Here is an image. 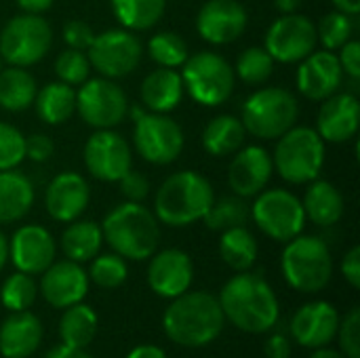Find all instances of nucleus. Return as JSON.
<instances>
[{
	"instance_id": "1",
	"label": "nucleus",
	"mask_w": 360,
	"mask_h": 358,
	"mask_svg": "<svg viewBox=\"0 0 360 358\" xmlns=\"http://www.w3.org/2000/svg\"><path fill=\"white\" fill-rule=\"evenodd\" d=\"M217 300L226 321L245 333H266L281 317V304L272 285L249 270L232 276Z\"/></svg>"
},
{
	"instance_id": "2",
	"label": "nucleus",
	"mask_w": 360,
	"mask_h": 358,
	"mask_svg": "<svg viewBox=\"0 0 360 358\" xmlns=\"http://www.w3.org/2000/svg\"><path fill=\"white\" fill-rule=\"evenodd\" d=\"M226 325L219 300L207 291H186L171 300L162 314L167 338L184 348H200L215 342Z\"/></svg>"
},
{
	"instance_id": "3",
	"label": "nucleus",
	"mask_w": 360,
	"mask_h": 358,
	"mask_svg": "<svg viewBox=\"0 0 360 358\" xmlns=\"http://www.w3.org/2000/svg\"><path fill=\"white\" fill-rule=\"evenodd\" d=\"M103 243L127 262L150 260L160 245V222L143 203H120L99 224Z\"/></svg>"
},
{
	"instance_id": "4",
	"label": "nucleus",
	"mask_w": 360,
	"mask_h": 358,
	"mask_svg": "<svg viewBox=\"0 0 360 358\" xmlns=\"http://www.w3.org/2000/svg\"><path fill=\"white\" fill-rule=\"evenodd\" d=\"M215 198L211 181L198 171L171 173L154 196V215L160 224L171 228H186L202 222Z\"/></svg>"
},
{
	"instance_id": "5",
	"label": "nucleus",
	"mask_w": 360,
	"mask_h": 358,
	"mask_svg": "<svg viewBox=\"0 0 360 358\" xmlns=\"http://www.w3.org/2000/svg\"><path fill=\"white\" fill-rule=\"evenodd\" d=\"M281 270L287 285L300 293H321L333 276V255L321 236L297 234L285 243Z\"/></svg>"
},
{
	"instance_id": "6",
	"label": "nucleus",
	"mask_w": 360,
	"mask_h": 358,
	"mask_svg": "<svg viewBox=\"0 0 360 358\" xmlns=\"http://www.w3.org/2000/svg\"><path fill=\"white\" fill-rule=\"evenodd\" d=\"M327 143L321 139L316 129L295 124L287 133L276 139V148L272 154L274 171L293 186H308L314 181L327 156Z\"/></svg>"
},
{
	"instance_id": "7",
	"label": "nucleus",
	"mask_w": 360,
	"mask_h": 358,
	"mask_svg": "<svg viewBox=\"0 0 360 358\" xmlns=\"http://www.w3.org/2000/svg\"><path fill=\"white\" fill-rule=\"evenodd\" d=\"M297 97L285 87H264L253 91L240 106V120L247 135L264 141L278 139L297 124Z\"/></svg>"
},
{
	"instance_id": "8",
	"label": "nucleus",
	"mask_w": 360,
	"mask_h": 358,
	"mask_svg": "<svg viewBox=\"0 0 360 358\" xmlns=\"http://www.w3.org/2000/svg\"><path fill=\"white\" fill-rule=\"evenodd\" d=\"M184 91L205 108H217L226 103L236 87V76L232 63L215 51L190 53L181 65Z\"/></svg>"
},
{
	"instance_id": "9",
	"label": "nucleus",
	"mask_w": 360,
	"mask_h": 358,
	"mask_svg": "<svg viewBox=\"0 0 360 358\" xmlns=\"http://www.w3.org/2000/svg\"><path fill=\"white\" fill-rule=\"evenodd\" d=\"M51 46L53 27L42 15L19 13L0 30V59L6 65H36L49 55Z\"/></svg>"
},
{
	"instance_id": "10",
	"label": "nucleus",
	"mask_w": 360,
	"mask_h": 358,
	"mask_svg": "<svg viewBox=\"0 0 360 358\" xmlns=\"http://www.w3.org/2000/svg\"><path fill=\"white\" fill-rule=\"evenodd\" d=\"M251 219L262 234L276 243H289L306 228V213L302 198L285 188H266L253 196Z\"/></svg>"
},
{
	"instance_id": "11",
	"label": "nucleus",
	"mask_w": 360,
	"mask_h": 358,
	"mask_svg": "<svg viewBox=\"0 0 360 358\" xmlns=\"http://www.w3.org/2000/svg\"><path fill=\"white\" fill-rule=\"evenodd\" d=\"M91 68L103 78H124L133 74L143 57V44L139 36L124 27L103 30L95 34L91 46L86 49Z\"/></svg>"
},
{
	"instance_id": "12",
	"label": "nucleus",
	"mask_w": 360,
	"mask_h": 358,
	"mask_svg": "<svg viewBox=\"0 0 360 358\" xmlns=\"http://www.w3.org/2000/svg\"><path fill=\"white\" fill-rule=\"evenodd\" d=\"M133 146L146 162L167 167L181 156L186 135L179 122H175L169 114L146 110L133 120Z\"/></svg>"
},
{
	"instance_id": "13",
	"label": "nucleus",
	"mask_w": 360,
	"mask_h": 358,
	"mask_svg": "<svg viewBox=\"0 0 360 358\" xmlns=\"http://www.w3.org/2000/svg\"><path fill=\"white\" fill-rule=\"evenodd\" d=\"M129 97L112 78H86L76 91V112L93 129H114L129 116Z\"/></svg>"
},
{
	"instance_id": "14",
	"label": "nucleus",
	"mask_w": 360,
	"mask_h": 358,
	"mask_svg": "<svg viewBox=\"0 0 360 358\" xmlns=\"http://www.w3.org/2000/svg\"><path fill=\"white\" fill-rule=\"evenodd\" d=\"M316 23L302 15L289 13L274 19L264 36V49L276 63H300L316 51Z\"/></svg>"
},
{
	"instance_id": "15",
	"label": "nucleus",
	"mask_w": 360,
	"mask_h": 358,
	"mask_svg": "<svg viewBox=\"0 0 360 358\" xmlns=\"http://www.w3.org/2000/svg\"><path fill=\"white\" fill-rule=\"evenodd\" d=\"M82 160L91 177L103 184H116L133 169V150L114 129H95L82 150Z\"/></svg>"
},
{
	"instance_id": "16",
	"label": "nucleus",
	"mask_w": 360,
	"mask_h": 358,
	"mask_svg": "<svg viewBox=\"0 0 360 358\" xmlns=\"http://www.w3.org/2000/svg\"><path fill=\"white\" fill-rule=\"evenodd\" d=\"M196 34L213 44V46H226L236 42L247 25H249V13L240 0H207L198 13H196Z\"/></svg>"
},
{
	"instance_id": "17",
	"label": "nucleus",
	"mask_w": 360,
	"mask_h": 358,
	"mask_svg": "<svg viewBox=\"0 0 360 358\" xmlns=\"http://www.w3.org/2000/svg\"><path fill=\"white\" fill-rule=\"evenodd\" d=\"M57 255L55 236L38 224H25L8 238V260L15 270L30 276L42 274Z\"/></svg>"
},
{
	"instance_id": "18",
	"label": "nucleus",
	"mask_w": 360,
	"mask_h": 358,
	"mask_svg": "<svg viewBox=\"0 0 360 358\" xmlns=\"http://www.w3.org/2000/svg\"><path fill=\"white\" fill-rule=\"evenodd\" d=\"M272 175H274L272 154L264 146L251 143V146H243L238 152L232 154L228 167V186L236 196L253 198L268 188Z\"/></svg>"
},
{
	"instance_id": "19",
	"label": "nucleus",
	"mask_w": 360,
	"mask_h": 358,
	"mask_svg": "<svg viewBox=\"0 0 360 358\" xmlns=\"http://www.w3.org/2000/svg\"><path fill=\"white\" fill-rule=\"evenodd\" d=\"M360 127V101L354 93L338 91L321 101L316 133L325 143H348L356 139Z\"/></svg>"
},
{
	"instance_id": "20",
	"label": "nucleus",
	"mask_w": 360,
	"mask_h": 358,
	"mask_svg": "<svg viewBox=\"0 0 360 358\" xmlns=\"http://www.w3.org/2000/svg\"><path fill=\"white\" fill-rule=\"evenodd\" d=\"M344 72L340 59L333 51H312L306 59L300 61L295 72L297 91L310 101H325L344 84Z\"/></svg>"
},
{
	"instance_id": "21",
	"label": "nucleus",
	"mask_w": 360,
	"mask_h": 358,
	"mask_svg": "<svg viewBox=\"0 0 360 358\" xmlns=\"http://www.w3.org/2000/svg\"><path fill=\"white\" fill-rule=\"evenodd\" d=\"M192 281H194V264L186 251L162 249L150 257L148 285L158 298L173 300L190 291Z\"/></svg>"
},
{
	"instance_id": "22",
	"label": "nucleus",
	"mask_w": 360,
	"mask_h": 358,
	"mask_svg": "<svg viewBox=\"0 0 360 358\" xmlns=\"http://www.w3.org/2000/svg\"><path fill=\"white\" fill-rule=\"evenodd\" d=\"M91 203V186L76 171L55 175L44 190V209L49 217L61 224L78 219Z\"/></svg>"
},
{
	"instance_id": "23",
	"label": "nucleus",
	"mask_w": 360,
	"mask_h": 358,
	"mask_svg": "<svg viewBox=\"0 0 360 358\" xmlns=\"http://www.w3.org/2000/svg\"><path fill=\"white\" fill-rule=\"evenodd\" d=\"M89 274L86 270L72 262H53L40 279V293L44 302L53 308L65 310L74 304H80L89 293Z\"/></svg>"
},
{
	"instance_id": "24",
	"label": "nucleus",
	"mask_w": 360,
	"mask_h": 358,
	"mask_svg": "<svg viewBox=\"0 0 360 358\" xmlns=\"http://www.w3.org/2000/svg\"><path fill=\"white\" fill-rule=\"evenodd\" d=\"M340 321L342 317L333 304L323 302V300L308 302L293 314L291 333L300 346L316 350V348L329 346L335 340Z\"/></svg>"
},
{
	"instance_id": "25",
	"label": "nucleus",
	"mask_w": 360,
	"mask_h": 358,
	"mask_svg": "<svg viewBox=\"0 0 360 358\" xmlns=\"http://www.w3.org/2000/svg\"><path fill=\"white\" fill-rule=\"evenodd\" d=\"M42 323L36 314L13 312L0 325V354L4 358H30L42 344Z\"/></svg>"
},
{
	"instance_id": "26",
	"label": "nucleus",
	"mask_w": 360,
	"mask_h": 358,
	"mask_svg": "<svg viewBox=\"0 0 360 358\" xmlns=\"http://www.w3.org/2000/svg\"><path fill=\"white\" fill-rule=\"evenodd\" d=\"M184 95L186 91H184L181 74L171 68L152 70L141 80V89H139L141 106L148 112H156V114H169L175 108H179Z\"/></svg>"
},
{
	"instance_id": "27",
	"label": "nucleus",
	"mask_w": 360,
	"mask_h": 358,
	"mask_svg": "<svg viewBox=\"0 0 360 358\" xmlns=\"http://www.w3.org/2000/svg\"><path fill=\"white\" fill-rule=\"evenodd\" d=\"M302 205H304L306 219H310L312 224H316L321 228L335 226L344 217V211H346L344 196H342L340 188L327 179H319V177L308 184Z\"/></svg>"
},
{
	"instance_id": "28",
	"label": "nucleus",
	"mask_w": 360,
	"mask_h": 358,
	"mask_svg": "<svg viewBox=\"0 0 360 358\" xmlns=\"http://www.w3.org/2000/svg\"><path fill=\"white\" fill-rule=\"evenodd\" d=\"M36 190L27 175L17 169L0 171V224L21 222L34 207Z\"/></svg>"
},
{
	"instance_id": "29",
	"label": "nucleus",
	"mask_w": 360,
	"mask_h": 358,
	"mask_svg": "<svg viewBox=\"0 0 360 358\" xmlns=\"http://www.w3.org/2000/svg\"><path fill=\"white\" fill-rule=\"evenodd\" d=\"M245 139H247L245 124L240 116L234 114H217L205 124L200 133L202 150L213 158L232 156L245 146Z\"/></svg>"
},
{
	"instance_id": "30",
	"label": "nucleus",
	"mask_w": 360,
	"mask_h": 358,
	"mask_svg": "<svg viewBox=\"0 0 360 358\" xmlns=\"http://www.w3.org/2000/svg\"><path fill=\"white\" fill-rule=\"evenodd\" d=\"M34 108L44 124L51 127L65 124L76 112V89L61 80L46 82L44 87L38 89Z\"/></svg>"
},
{
	"instance_id": "31",
	"label": "nucleus",
	"mask_w": 360,
	"mask_h": 358,
	"mask_svg": "<svg viewBox=\"0 0 360 358\" xmlns=\"http://www.w3.org/2000/svg\"><path fill=\"white\" fill-rule=\"evenodd\" d=\"M59 247L65 255V260H72L76 264L91 262L103 247V232L97 222L91 219H74L68 224L59 238Z\"/></svg>"
},
{
	"instance_id": "32",
	"label": "nucleus",
	"mask_w": 360,
	"mask_h": 358,
	"mask_svg": "<svg viewBox=\"0 0 360 358\" xmlns=\"http://www.w3.org/2000/svg\"><path fill=\"white\" fill-rule=\"evenodd\" d=\"M38 93L36 78L17 65H6L0 70V108L6 112H25L34 106Z\"/></svg>"
},
{
	"instance_id": "33",
	"label": "nucleus",
	"mask_w": 360,
	"mask_h": 358,
	"mask_svg": "<svg viewBox=\"0 0 360 358\" xmlns=\"http://www.w3.org/2000/svg\"><path fill=\"white\" fill-rule=\"evenodd\" d=\"M217 249H219L221 262L236 272L251 270L257 262V255H259L257 238L247 226H236V228L224 230L219 236Z\"/></svg>"
},
{
	"instance_id": "34",
	"label": "nucleus",
	"mask_w": 360,
	"mask_h": 358,
	"mask_svg": "<svg viewBox=\"0 0 360 358\" xmlns=\"http://www.w3.org/2000/svg\"><path fill=\"white\" fill-rule=\"evenodd\" d=\"M110 8L120 27L131 32H146L162 19L167 0H110Z\"/></svg>"
},
{
	"instance_id": "35",
	"label": "nucleus",
	"mask_w": 360,
	"mask_h": 358,
	"mask_svg": "<svg viewBox=\"0 0 360 358\" xmlns=\"http://www.w3.org/2000/svg\"><path fill=\"white\" fill-rule=\"evenodd\" d=\"M97 314L91 306L86 304H74L63 310L61 321H59V335L61 344L72 346V348H86L97 335Z\"/></svg>"
},
{
	"instance_id": "36",
	"label": "nucleus",
	"mask_w": 360,
	"mask_h": 358,
	"mask_svg": "<svg viewBox=\"0 0 360 358\" xmlns=\"http://www.w3.org/2000/svg\"><path fill=\"white\" fill-rule=\"evenodd\" d=\"M249 219H251V207L247 198L236 196V194L213 198L209 211L202 217L205 226L213 232H224L236 226H247Z\"/></svg>"
},
{
	"instance_id": "37",
	"label": "nucleus",
	"mask_w": 360,
	"mask_h": 358,
	"mask_svg": "<svg viewBox=\"0 0 360 358\" xmlns=\"http://www.w3.org/2000/svg\"><path fill=\"white\" fill-rule=\"evenodd\" d=\"M146 51L158 68H171V70L181 68L186 59L190 57V49L184 36L177 32H169V30L156 32L148 40Z\"/></svg>"
},
{
	"instance_id": "38",
	"label": "nucleus",
	"mask_w": 360,
	"mask_h": 358,
	"mask_svg": "<svg viewBox=\"0 0 360 358\" xmlns=\"http://www.w3.org/2000/svg\"><path fill=\"white\" fill-rule=\"evenodd\" d=\"M274 65L276 61L270 57V53L264 46H247L236 57V63L232 68L236 80L249 87H259L274 74Z\"/></svg>"
},
{
	"instance_id": "39",
	"label": "nucleus",
	"mask_w": 360,
	"mask_h": 358,
	"mask_svg": "<svg viewBox=\"0 0 360 358\" xmlns=\"http://www.w3.org/2000/svg\"><path fill=\"white\" fill-rule=\"evenodd\" d=\"M89 281L101 289H118L129 279V266L127 260L118 253H97L91 260L89 268Z\"/></svg>"
},
{
	"instance_id": "40",
	"label": "nucleus",
	"mask_w": 360,
	"mask_h": 358,
	"mask_svg": "<svg viewBox=\"0 0 360 358\" xmlns=\"http://www.w3.org/2000/svg\"><path fill=\"white\" fill-rule=\"evenodd\" d=\"M38 298L36 281L25 272H13L0 289V302L8 312H23L30 310Z\"/></svg>"
},
{
	"instance_id": "41",
	"label": "nucleus",
	"mask_w": 360,
	"mask_h": 358,
	"mask_svg": "<svg viewBox=\"0 0 360 358\" xmlns=\"http://www.w3.org/2000/svg\"><path fill=\"white\" fill-rule=\"evenodd\" d=\"M352 36H354V17L342 11H331L323 15L316 25V38L325 51L338 53Z\"/></svg>"
},
{
	"instance_id": "42",
	"label": "nucleus",
	"mask_w": 360,
	"mask_h": 358,
	"mask_svg": "<svg viewBox=\"0 0 360 358\" xmlns=\"http://www.w3.org/2000/svg\"><path fill=\"white\" fill-rule=\"evenodd\" d=\"M53 68H55L57 80H61L70 87H80L86 78H91V63L86 57V51L63 49L57 55Z\"/></svg>"
},
{
	"instance_id": "43",
	"label": "nucleus",
	"mask_w": 360,
	"mask_h": 358,
	"mask_svg": "<svg viewBox=\"0 0 360 358\" xmlns=\"http://www.w3.org/2000/svg\"><path fill=\"white\" fill-rule=\"evenodd\" d=\"M25 160V135L0 120V171L17 169Z\"/></svg>"
},
{
	"instance_id": "44",
	"label": "nucleus",
	"mask_w": 360,
	"mask_h": 358,
	"mask_svg": "<svg viewBox=\"0 0 360 358\" xmlns=\"http://www.w3.org/2000/svg\"><path fill=\"white\" fill-rule=\"evenodd\" d=\"M342 352L348 358H360V308H352L344 321H340L338 335Z\"/></svg>"
},
{
	"instance_id": "45",
	"label": "nucleus",
	"mask_w": 360,
	"mask_h": 358,
	"mask_svg": "<svg viewBox=\"0 0 360 358\" xmlns=\"http://www.w3.org/2000/svg\"><path fill=\"white\" fill-rule=\"evenodd\" d=\"M116 184H118L120 196L129 203H143L150 196V188H152L148 177L139 171H133V169L127 175H122Z\"/></svg>"
},
{
	"instance_id": "46",
	"label": "nucleus",
	"mask_w": 360,
	"mask_h": 358,
	"mask_svg": "<svg viewBox=\"0 0 360 358\" xmlns=\"http://www.w3.org/2000/svg\"><path fill=\"white\" fill-rule=\"evenodd\" d=\"M63 42L68 44V49H76V51H86L95 38V32L93 27L82 21V19H70L65 25H63Z\"/></svg>"
},
{
	"instance_id": "47",
	"label": "nucleus",
	"mask_w": 360,
	"mask_h": 358,
	"mask_svg": "<svg viewBox=\"0 0 360 358\" xmlns=\"http://www.w3.org/2000/svg\"><path fill=\"white\" fill-rule=\"evenodd\" d=\"M55 152V141L46 133H32L25 137V158L32 162H46Z\"/></svg>"
},
{
	"instance_id": "48",
	"label": "nucleus",
	"mask_w": 360,
	"mask_h": 358,
	"mask_svg": "<svg viewBox=\"0 0 360 358\" xmlns=\"http://www.w3.org/2000/svg\"><path fill=\"white\" fill-rule=\"evenodd\" d=\"M342 72L346 78H360V42L350 38L338 53Z\"/></svg>"
},
{
	"instance_id": "49",
	"label": "nucleus",
	"mask_w": 360,
	"mask_h": 358,
	"mask_svg": "<svg viewBox=\"0 0 360 358\" xmlns=\"http://www.w3.org/2000/svg\"><path fill=\"white\" fill-rule=\"evenodd\" d=\"M342 274L352 289H360V247H352L342 260Z\"/></svg>"
},
{
	"instance_id": "50",
	"label": "nucleus",
	"mask_w": 360,
	"mask_h": 358,
	"mask_svg": "<svg viewBox=\"0 0 360 358\" xmlns=\"http://www.w3.org/2000/svg\"><path fill=\"white\" fill-rule=\"evenodd\" d=\"M266 358H291V342L281 333L270 335L266 342Z\"/></svg>"
},
{
	"instance_id": "51",
	"label": "nucleus",
	"mask_w": 360,
	"mask_h": 358,
	"mask_svg": "<svg viewBox=\"0 0 360 358\" xmlns=\"http://www.w3.org/2000/svg\"><path fill=\"white\" fill-rule=\"evenodd\" d=\"M44 358H95L91 357L84 348H72V346H65V344H59L55 348H51Z\"/></svg>"
},
{
	"instance_id": "52",
	"label": "nucleus",
	"mask_w": 360,
	"mask_h": 358,
	"mask_svg": "<svg viewBox=\"0 0 360 358\" xmlns=\"http://www.w3.org/2000/svg\"><path fill=\"white\" fill-rule=\"evenodd\" d=\"M55 0H15V4L19 6L21 13H30V15H42L53 6Z\"/></svg>"
},
{
	"instance_id": "53",
	"label": "nucleus",
	"mask_w": 360,
	"mask_h": 358,
	"mask_svg": "<svg viewBox=\"0 0 360 358\" xmlns=\"http://www.w3.org/2000/svg\"><path fill=\"white\" fill-rule=\"evenodd\" d=\"M127 358H169L167 357V352L162 350V348H158V346H154V344H141V346H135Z\"/></svg>"
},
{
	"instance_id": "54",
	"label": "nucleus",
	"mask_w": 360,
	"mask_h": 358,
	"mask_svg": "<svg viewBox=\"0 0 360 358\" xmlns=\"http://www.w3.org/2000/svg\"><path fill=\"white\" fill-rule=\"evenodd\" d=\"M335 11H342L350 17H356L360 13V0H331Z\"/></svg>"
},
{
	"instance_id": "55",
	"label": "nucleus",
	"mask_w": 360,
	"mask_h": 358,
	"mask_svg": "<svg viewBox=\"0 0 360 358\" xmlns=\"http://www.w3.org/2000/svg\"><path fill=\"white\" fill-rule=\"evenodd\" d=\"M304 0H274V8L281 15H289V13H297L302 8Z\"/></svg>"
},
{
	"instance_id": "56",
	"label": "nucleus",
	"mask_w": 360,
	"mask_h": 358,
	"mask_svg": "<svg viewBox=\"0 0 360 358\" xmlns=\"http://www.w3.org/2000/svg\"><path fill=\"white\" fill-rule=\"evenodd\" d=\"M310 358H348L344 352H340V350H333V348H327V346H323V348H316Z\"/></svg>"
},
{
	"instance_id": "57",
	"label": "nucleus",
	"mask_w": 360,
	"mask_h": 358,
	"mask_svg": "<svg viewBox=\"0 0 360 358\" xmlns=\"http://www.w3.org/2000/svg\"><path fill=\"white\" fill-rule=\"evenodd\" d=\"M6 262H8V238H6V234L0 230V272H2V268L6 266Z\"/></svg>"
},
{
	"instance_id": "58",
	"label": "nucleus",
	"mask_w": 360,
	"mask_h": 358,
	"mask_svg": "<svg viewBox=\"0 0 360 358\" xmlns=\"http://www.w3.org/2000/svg\"><path fill=\"white\" fill-rule=\"evenodd\" d=\"M2 68H4V61H2V59H0V70H2Z\"/></svg>"
}]
</instances>
